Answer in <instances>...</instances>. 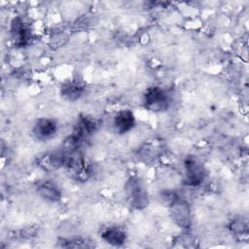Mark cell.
<instances>
[{"label": "cell", "mask_w": 249, "mask_h": 249, "mask_svg": "<svg viewBox=\"0 0 249 249\" xmlns=\"http://www.w3.org/2000/svg\"><path fill=\"white\" fill-rule=\"evenodd\" d=\"M97 122L91 116H80L75 124L71 134L67 139V149L78 150L81 144H83L93 132L97 129Z\"/></svg>", "instance_id": "obj_1"}, {"label": "cell", "mask_w": 249, "mask_h": 249, "mask_svg": "<svg viewBox=\"0 0 249 249\" xmlns=\"http://www.w3.org/2000/svg\"><path fill=\"white\" fill-rule=\"evenodd\" d=\"M10 32H11V36L14 41V44L18 48L25 47L31 41L32 35H31L30 29L25 25L23 20L18 17L14 18L12 19L11 25H10Z\"/></svg>", "instance_id": "obj_7"}, {"label": "cell", "mask_w": 249, "mask_h": 249, "mask_svg": "<svg viewBox=\"0 0 249 249\" xmlns=\"http://www.w3.org/2000/svg\"><path fill=\"white\" fill-rule=\"evenodd\" d=\"M86 89L85 84L78 79H72L64 82L60 87L61 96L68 101H76L83 94Z\"/></svg>", "instance_id": "obj_11"}, {"label": "cell", "mask_w": 249, "mask_h": 249, "mask_svg": "<svg viewBox=\"0 0 249 249\" xmlns=\"http://www.w3.org/2000/svg\"><path fill=\"white\" fill-rule=\"evenodd\" d=\"M136 120L133 112L128 109H122L118 111L113 117L112 125L114 131L118 134H125L134 128Z\"/></svg>", "instance_id": "obj_8"}, {"label": "cell", "mask_w": 249, "mask_h": 249, "mask_svg": "<svg viewBox=\"0 0 249 249\" xmlns=\"http://www.w3.org/2000/svg\"><path fill=\"white\" fill-rule=\"evenodd\" d=\"M169 216L173 223L181 229L188 230L192 226V210L190 203L178 196L168 205Z\"/></svg>", "instance_id": "obj_4"}, {"label": "cell", "mask_w": 249, "mask_h": 249, "mask_svg": "<svg viewBox=\"0 0 249 249\" xmlns=\"http://www.w3.org/2000/svg\"><path fill=\"white\" fill-rule=\"evenodd\" d=\"M185 184L190 187H197L202 184L206 176L203 164L195 158H187L184 162Z\"/></svg>", "instance_id": "obj_6"}, {"label": "cell", "mask_w": 249, "mask_h": 249, "mask_svg": "<svg viewBox=\"0 0 249 249\" xmlns=\"http://www.w3.org/2000/svg\"><path fill=\"white\" fill-rule=\"evenodd\" d=\"M231 231L237 236H247L248 235V225L242 219H234L230 225Z\"/></svg>", "instance_id": "obj_12"}, {"label": "cell", "mask_w": 249, "mask_h": 249, "mask_svg": "<svg viewBox=\"0 0 249 249\" xmlns=\"http://www.w3.org/2000/svg\"><path fill=\"white\" fill-rule=\"evenodd\" d=\"M100 237L107 244L119 247L124 244L126 240V232L120 226H107L102 230Z\"/></svg>", "instance_id": "obj_10"}, {"label": "cell", "mask_w": 249, "mask_h": 249, "mask_svg": "<svg viewBox=\"0 0 249 249\" xmlns=\"http://www.w3.org/2000/svg\"><path fill=\"white\" fill-rule=\"evenodd\" d=\"M61 243L62 247H73V248H85V247H90V245H89V241H87L84 238L81 237H73V238H68V239H64L62 238L61 241H59Z\"/></svg>", "instance_id": "obj_13"}, {"label": "cell", "mask_w": 249, "mask_h": 249, "mask_svg": "<svg viewBox=\"0 0 249 249\" xmlns=\"http://www.w3.org/2000/svg\"><path fill=\"white\" fill-rule=\"evenodd\" d=\"M38 195L49 202H58L62 198V192L59 186L52 180H44L36 186Z\"/></svg>", "instance_id": "obj_9"}, {"label": "cell", "mask_w": 249, "mask_h": 249, "mask_svg": "<svg viewBox=\"0 0 249 249\" xmlns=\"http://www.w3.org/2000/svg\"><path fill=\"white\" fill-rule=\"evenodd\" d=\"M169 95L160 87H150L144 92L143 106L146 110L154 113H160L166 111L169 108Z\"/></svg>", "instance_id": "obj_3"}, {"label": "cell", "mask_w": 249, "mask_h": 249, "mask_svg": "<svg viewBox=\"0 0 249 249\" xmlns=\"http://www.w3.org/2000/svg\"><path fill=\"white\" fill-rule=\"evenodd\" d=\"M57 130L58 124L54 119L43 117L35 121L31 132L36 140L46 142L53 139L56 135Z\"/></svg>", "instance_id": "obj_5"}, {"label": "cell", "mask_w": 249, "mask_h": 249, "mask_svg": "<svg viewBox=\"0 0 249 249\" xmlns=\"http://www.w3.org/2000/svg\"><path fill=\"white\" fill-rule=\"evenodd\" d=\"M124 194L129 205L136 210H143L149 205V193L141 178L129 177L124 184Z\"/></svg>", "instance_id": "obj_2"}]
</instances>
